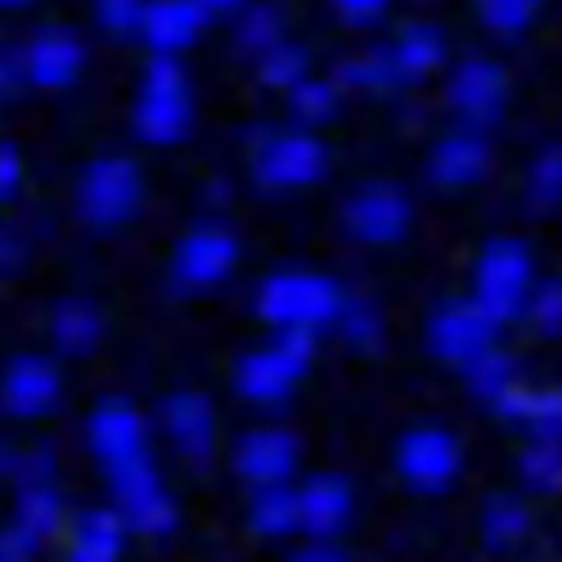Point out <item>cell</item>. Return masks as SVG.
Here are the masks:
<instances>
[{
    "label": "cell",
    "mask_w": 562,
    "mask_h": 562,
    "mask_svg": "<svg viewBox=\"0 0 562 562\" xmlns=\"http://www.w3.org/2000/svg\"><path fill=\"white\" fill-rule=\"evenodd\" d=\"M279 34L281 18L270 7L250 9L243 18V23H239V40H243V45L254 48V52H265V48L279 43Z\"/></svg>",
    "instance_id": "36"
},
{
    "label": "cell",
    "mask_w": 562,
    "mask_h": 562,
    "mask_svg": "<svg viewBox=\"0 0 562 562\" xmlns=\"http://www.w3.org/2000/svg\"><path fill=\"white\" fill-rule=\"evenodd\" d=\"M531 290V256L518 239H492L475 270V304L495 324L515 318Z\"/></svg>",
    "instance_id": "4"
},
{
    "label": "cell",
    "mask_w": 562,
    "mask_h": 562,
    "mask_svg": "<svg viewBox=\"0 0 562 562\" xmlns=\"http://www.w3.org/2000/svg\"><path fill=\"white\" fill-rule=\"evenodd\" d=\"M59 374L48 360L26 358L20 360L9 378V405L23 416L45 414L57 403Z\"/></svg>",
    "instance_id": "19"
},
{
    "label": "cell",
    "mask_w": 562,
    "mask_h": 562,
    "mask_svg": "<svg viewBox=\"0 0 562 562\" xmlns=\"http://www.w3.org/2000/svg\"><path fill=\"white\" fill-rule=\"evenodd\" d=\"M250 524L259 535L281 537L299 529V495L284 484H268L254 498Z\"/></svg>",
    "instance_id": "25"
},
{
    "label": "cell",
    "mask_w": 562,
    "mask_h": 562,
    "mask_svg": "<svg viewBox=\"0 0 562 562\" xmlns=\"http://www.w3.org/2000/svg\"><path fill=\"white\" fill-rule=\"evenodd\" d=\"M164 425L180 453L189 461H205L214 450V405L205 394L198 391H180L164 408Z\"/></svg>",
    "instance_id": "15"
},
{
    "label": "cell",
    "mask_w": 562,
    "mask_h": 562,
    "mask_svg": "<svg viewBox=\"0 0 562 562\" xmlns=\"http://www.w3.org/2000/svg\"><path fill=\"white\" fill-rule=\"evenodd\" d=\"M307 74V54L301 52L299 45L276 43L262 52V65H259V77L265 85L273 88H293Z\"/></svg>",
    "instance_id": "27"
},
{
    "label": "cell",
    "mask_w": 562,
    "mask_h": 562,
    "mask_svg": "<svg viewBox=\"0 0 562 562\" xmlns=\"http://www.w3.org/2000/svg\"><path fill=\"white\" fill-rule=\"evenodd\" d=\"M492 403L509 419H524L535 425L543 436H557L562 416V400L557 391H535L512 380L495 394Z\"/></svg>",
    "instance_id": "21"
},
{
    "label": "cell",
    "mask_w": 562,
    "mask_h": 562,
    "mask_svg": "<svg viewBox=\"0 0 562 562\" xmlns=\"http://www.w3.org/2000/svg\"><path fill=\"white\" fill-rule=\"evenodd\" d=\"M299 464V439L288 430L262 428L243 436L234 467L245 481L259 486L284 484Z\"/></svg>",
    "instance_id": "12"
},
{
    "label": "cell",
    "mask_w": 562,
    "mask_h": 562,
    "mask_svg": "<svg viewBox=\"0 0 562 562\" xmlns=\"http://www.w3.org/2000/svg\"><path fill=\"white\" fill-rule=\"evenodd\" d=\"M467 366V380L473 385L475 394L486 396V400H495L504 385L512 383V360L501 351L484 349L479 358H473Z\"/></svg>",
    "instance_id": "28"
},
{
    "label": "cell",
    "mask_w": 562,
    "mask_h": 562,
    "mask_svg": "<svg viewBox=\"0 0 562 562\" xmlns=\"http://www.w3.org/2000/svg\"><path fill=\"white\" fill-rule=\"evenodd\" d=\"M340 79L349 85H360V88H385L396 77L394 59H391L389 48H378V52L366 54L360 59H351V63H344L338 68Z\"/></svg>",
    "instance_id": "30"
},
{
    "label": "cell",
    "mask_w": 562,
    "mask_h": 562,
    "mask_svg": "<svg viewBox=\"0 0 562 562\" xmlns=\"http://www.w3.org/2000/svg\"><path fill=\"white\" fill-rule=\"evenodd\" d=\"M113 479L115 501L122 506V520L135 531L164 535L178 520L172 498L160 490V481L149 464L147 453H138L127 461L108 467Z\"/></svg>",
    "instance_id": "5"
},
{
    "label": "cell",
    "mask_w": 562,
    "mask_h": 562,
    "mask_svg": "<svg viewBox=\"0 0 562 562\" xmlns=\"http://www.w3.org/2000/svg\"><path fill=\"white\" fill-rule=\"evenodd\" d=\"M389 3L391 0H335V7L344 14V20H349L355 26L374 23L389 9Z\"/></svg>",
    "instance_id": "39"
},
{
    "label": "cell",
    "mask_w": 562,
    "mask_h": 562,
    "mask_svg": "<svg viewBox=\"0 0 562 562\" xmlns=\"http://www.w3.org/2000/svg\"><path fill=\"white\" fill-rule=\"evenodd\" d=\"M0 3H7V7H14V3H23V0H0Z\"/></svg>",
    "instance_id": "42"
},
{
    "label": "cell",
    "mask_w": 562,
    "mask_h": 562,
    "mask_svg": "<svg viewBox=\"0 0 562 562\" xmlns=\"http://www.w3.org/2000/svg\"><path fill=\"white\" fill-rule=\"evenodd\" d=\"M209 9L200 0H155L144 7L138 26L144 37L160 54L189 48L209 23Z\"/></svg>",
    "instance_id": "14"
},
{
    "label": "cell",
    "mask_w": 562,
    "mask_h": 562,
    "mask_svg": "<svg viewBox=\"0 0 562 562\" xmlns=\"http://www.w3.org/2000/svg\"><path fill=\"white\" fill-rule=\"evenodd\" d=\"M90 445L108 467L144 453V419L133 405L108 400L90 419Z\"/></svg>",
    "instance_id": "16"
},
{
    "label": "cell",
    "mask_w": 562,
    "mask_h": 562,
    "mask_svg": "<svg viewBox=\"0 0 562 562\" xmlns=\"http://www.w3.org/2000/svg\"><path fill=\"white\" fill-rule=\"evenodd\" d=\"M313 358V333L288 326L268 349L250 351L237 369V389L254 403H279Z\"/></svg>",
    "instance_id": "3"
},
{
    "label": "cell",
    "mask_w": 562,
    "mask_h": 562,
    "mask_svg": "<svg viewBox=\"0 0 562 562\" xmlns=\"http://www.w3.org/2000/svg\"><path fill=\"white\" fill-rule=\"evenodd\" d=\"M293 113L304 124H321L335 113L333 85L321 79H301L293 85Z\"/></svg>",
    "instance_id": "31"
},
{
    "label": "cell",
    "mask_w": 562,
    "mask_h": 562,
    "mask_svg": "<svg viewBox=\"0 0 562 562\" xmlns=\"http://www.w3.org/2000/svg\"><path fill=\"white\" fill-rule=\"evenodd\" d=\"M237 256L239 245L228 231L217 228V225H205V228L192 231L180 243L178 254H175V276L192 288H209L234 270Z\"/></svg>",
    "instance_id": "11"
},
{
    "label": "cell",
    "mask_w": 562,
    "mask_h": 562,
    "mask_svg": "<svg viewBox=\"0 0 562 562\" xmlns=\"http://www.w3.org/2000/svg\"><path fill=\"white\" fill-rule=\"evenodd\" d=\"M495 338V321L479 304H448L434 315L428 326V344L439 358L450 363H470L490 349Z\"/></svg>",
    "instance_id": "8"
},
{
    "label": "cell",
    "mask_w": 562,
    "mask_h": 562,
    "mask_svg": "<svg viewBox=\"0 0 562 562\" xmlns=\"http://www.w3.org/2000/svg\"><path fill=\"white\" fill-rule=\"evenodd\" d=\"M85 63V48L79 40H74L65 32H54L40 37L32 45L29 54V68H32V79L45 88H63L77 79L79 68Z\"/></svg>",
    "instance_id": "20"
},
{
    "label": "cell",
    "mask_w": 562,
    "mask_h": 562,
    "mask_svg": "<svg viewBox=\"0 0 562 562\" xmlns=\"http://www.w3.org/2000/svg\"><path fill=\"white\" fill-rule=\"evenodd\" d=\"M192 88L183 68L169 54H160L144 70L135 104V130L155 147H169L186 138L192 127Z\"/></svg>",
    "instance_id": "1"
},
{
    "label": "cell",
    "mask_w": 562,
    "mask_h": 562,
    "mask_svg": "<svg viewBox=\"0 0 562 562\" xmlns=\"http://www.w3.org/2000/svg\"><path fill=\"white\" fill-rule=\"evenodd\" d=\"M20 515H23V529L29 535H48L59 526V498L45 486L29 490L23 504H20Z\"/></svg>",
    "instance_id": "35"
},
{
    "label": "cell",
    "mask_w": 562,
    "mask_h": 562,
    "mask_svg": "<svg viewBox=\"0 0 562 562\" xmlns=\"http://www.w3.org/2000/svg\"><path fill=\"white\" fill-rule=\"evenodd\" d=\"M144 183L133 160L102 158L90 164L79 186V211L97 225H119L135 214Z\"/></svg>",
    "instance_id": "6"
},
{
    "label": "cell",
    "mask_w": 562,
    "mask_h": 562,
    "mask_svg": "<svg viewBox=\"0 0 562 562\" xmlns=\"http://www.w3.org/2000/svg\"><path fill=\"white\" fill-rule=\"evenodd\" d=\"M531 529V518L518 498L501 495L490 501L484 512V540L490 549L506 551L524 543Z\"/></svg>",
    "instance_id": "26"
},
{
    "label": "cell",
    "mask_w": 562,
    "mask_h": 562,
    "mask_svg": "<svg viewBox=\"0 0 562 562\" xmlns=\"http://www.w3.org/2000/svg\"><path fill=\"white\" fill-rule=\"evenodd\" d=\"M351 512V490L340 475H315L299 492V526L310 535H335Z\"/></svg>",
    "instance_id": "17"
},
{
    "label": "cell",
    "mask_w": 562,
    "mask_h": 562,
    "mask_svg": "<svg viewBox=\"0 0 562 562\" xmlns=\"http://www.w3.org/2000/svg\"><path fill=\"white\" fill-rule=\"evenodd\" d=\"M20 178L18 158L12 153H0V189H12Z\"/></svg>",
    "instance_id": "40"
},
{
    "label": "cell",
    "mask_w": 562,
    "mask_h": 562,
    "mask_svg": "<svg viewBox=\"0 0 562 562\" xmlns=\"http://www.w3.org/2000/svg\"><path fill=\"white\" fill-rule=\"evenodd\" d=\"M346 228L363 243H394L411 228V203L394 186H369L346 205Z\"/></svg>",
    "instance_id": "9"
},
{
    "label": "cell",
    "mask_w": 562,
    "mask_h": 562,
    "mask_svg": "<svg viewBox=\"0 0 562 562\" xmlns=\"http://www.w3.org/2000/svg\"><path fill=\"white\" fill-rule=\"evenodd\" d=\"M144 0H97V18L110 32H130L140 23Z\"/></svg>",
    "instance_id": "37"
},
{
    "label": "cell",
    "mask_w": 562,
    "mask_h": 562,
    "mask_svg": "<svg viewBox=\"0 0 562 562\" xmlns=\"http://www.w3.org/2000/svg\"><path fill=\"white\" fill-rule=\"evenodd\" d=\"M509 82L506 70L490 59H467L450 79L448 97L453 108L470 122L486 124L498 119L506 104Z\"/></svg>",
    "instance_id": "13"
},
{
    "label": "cell",
    "mask_w": 562,
    "mask_h": 562,
    "mask_svg": "<svg viewBox=\"0 0 562 562\" xmlns=\"http://www.w3.org/2000/svg\"><path fill=\"white\" fill-rule=\"evenodd\" d=\"M326 153L318 140L304 133L279 135L262 149L256 175L273 189H295L324 178Z\"/></svg>",
    "instance_id": "10"
},
{
    "label": "cell",
    "mask_w": 562,
    "mask_h": 562,
    "mask_svg": "<svg viewBox=\"0 0 562 562\" xmlns=\"http://www.w3.org/2000/svg\"><path fill=\"white\" fill-rule=\"evenodd\" d=\"M391 59H394L396 77L400 79H419L436 68L445 57V43L439 32L430 26H411L400 37V43L391 45Z\"/></svg>",
    "instance_id": "23"
},
{
    "label": "cell",
    "mask_w": 562,
    "mask_h": 562,
    "mask_svg": "<svg viewBox=\"0 0 562 562\" xmlns=\"http://www.w3.org/2000/svg\"><path fill=\"white\" fill-rule=\"evenodd\" d=\"M102 338V318L88 301H65L54 315V340L68 355H85Z\"/></svg>",
    "instance_id": "24"
},
{
    "label": "cell",
    "mask_w": 562,
    "mask_h": 562,
    "mask_svg": "<svg viewBox=\"0 0 562 562\" xmlns=\"http://www.w3.org/2000/svg\"><path fill=\"white\" fill-rule=\"evenodd\" d=\"M209 12H228V9L243 7L245 0H200Z\"/></svg>",
    "instance_id": "41"
},
{
    "label": "cell",
    "mask_w": 562,
    "mask_h": 562,
    "mask_svg": "<svg viewBox=\"0 0 562 562\" xmlns=\"http://www.w3.org/2000/svg\"><path fill=\"white\" fill-rule=\"evenodd\" d=\"M344 335L358 349H378L385 335L383 318H380V313L371 304H351L344 313Z\"/></svg>",
    "instance_id": "34"
},
{
    "label": "cell",
    "mask_w": 562,
    "mask_h": 562,
    "mask_svg": "<svg viewBox=\"0 0 562 562\" xmlns=\"http://www.w3.org/2000/svg\"><path fill=\"white\" fill-rule=\"evenodd\" d=\"M340 290L333 279L318 273H290L270 276L256 295V310L270 324L288 329V326H313L326 324L340 313Z\"/></svg>",
    "instance_id": "2"
},
{
    "label": "cell",
    "mask_w": 562,
    "mask_h": 562,
    "mask_svg": "<svg viewBox=\"0 0 562 562\" xmlns=\"http://www.w3.org/2000/svg\"><path fill=\"white\" fill-rule=\"evenodd\" d=\"M400 470L416 490H445L461 470V450L450 434L439 428L411 430L400 445Z\"/></svg>",
    "instance_id": "7"
},
{
    "label": "cell",
    "mask_w": 562,
    "mask_h": 562,
    "mask_svg": "<svg viewBox=\"0 0 562 562\" xmlns=\"http://www.w3.org/2000/svg\"><path fill=\"white\" fill-rule=\"evenodd\" d=\"M531 318L543 326L546 333H557L562 321V293L557 284H546L543 290H537L531 299Z\"/></svg>",
    "instance_id": "38"
},
{
    "label": "cell",
    "mask_w": 562,
    "mask_h": 562,
    "mask_svg": "<svg viewBox=\"0 0 562 562\" xmlns=\"http://www.w3.org/2000/svg\"><path fill=\"white\" fill-rule=\"evenodd\" d=\"M529 200L537 209H551L560 200L562 189V160L560 153H546L543 158L535 160L529 172Z\"/></svg>",
    "instance_id": "33"
},
{
    "label": "cell",
    "mask_w": 562,
    "mask_h": 562,
    "mask_svg": "<svg viewBox=\"0 0 562 562\" xmlns=\"http://www.w3.org/2000/svg\"><path fill=\"white\" fill-rule=\"evenodd\" d=\"M124 546V520L119 512H85L74 531V560L113 562Z\"/></svg>",
    "instance_id": "22"
},
{
    "label": "cell",
    "mask_w": 562,
    "mask_h": 562,
    "mask_svg": "<svg viewBox=\"0 0 562 562\" xmlns=\"http://www.w3.org/2000/svg\"><path fill=\"white\" fill-rule=\"evenodd\" d=\"M481 20L501 34L520 32L535 18L537 0H479Z\"/></svg>",
    "instance_id": "32"
},
{
    "label": "cell",
    "mask_w": 562,
    "mask_h": 562,
    "mask_svg": "<svg viewBox=\"0 0 562 562\" xmlns=\"http://www.w3.org/2000/svg\"><path fill=\"white\" fill-rule=\"evenodd\" d=\"M520 473L535 490H557L560 486V448H557V441H551V436H543V441H537L535 448L526 450L524 461H520Z\"/></svg>",
    "instance_id": "29"
},
{
    "label": "cell",
    "mask_w": 562,
    "mask_h": 562,
    "mask_svg": "<svg viewBox=\"0 0 562 562\" xmlns=\"http://www.w3.org/2000/svg\"><path fill=\"white\" fill-rule=\"evenodd\" d=\"M490 169V149L475 135H450L436 147L430 172L441 186H470Z\"/></svg>",
    "instance_id": "18"
}]
</instances>
